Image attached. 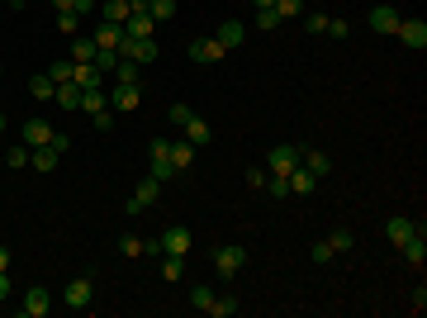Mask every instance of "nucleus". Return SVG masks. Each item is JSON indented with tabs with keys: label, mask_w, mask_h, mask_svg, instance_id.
<instances>
[{
	"label": "nucleus",
	"mask_w": 427,
	"mask_h": 318,
	"mask_svg": "<svg viewBox=\"0 0 427 318\" xmlns=\"http://www.w3.org/2000/svg\"><path fill=\"white\" fill-rule=\"evenodd\" d=\"M242 266H247V247H238V242L214 247V276H218V280H233Z\"/></svg>",
	"instance_id": "1"
},
{
	"label": "nucleus",
	"mask_w": 427,
	"mask_h": 318,
	"mask_svg": "<svg viewBox=\"0 0 427 318\" xmlns=\"http://www.w3.org/2000/svg\"><path fill=\"white\" fill-rule=\"evenodd\" d=\"M90 299H95V280L90 276H76V280H67V290H62V304L81 314V309H90Z\"/></svg>",
	"instance_id": "2"
},
{
	"label": "nucleus",
	"mask_w": 427,
	"mask_h": 318,
	"mask_svg": "<svg viewBox=\"0 0 427 318\" xmlns=\"http://www.w3.org/2000/svg\"><path fill=\"white\" fill-rule=\"evenodd\" d=\"M294 166H299V148L294 143H275L266 152V176H290Z\"/></svg>",
	"instance_id": "3"
},
{
	"label": "nucleus",
	"mask_w": 427,
	"mask_h": 318,
	"mask_svg": "<svg viewBox=\"0 0 427 318\" xmlns=\"http://www.w3.org/2000/svg\"><path fill=\"white\" fill-rule=\"evenodd\" d=\"M119 257H129V262H134V257H152V262H157V257H161V238H138V233H124V238H119Z\"/></svg>",
	"instance_id": "4"
},
{
	"label": "nucleus",
	"mask_w": 427,
	"mask_h": 318,
	"mask_svg": "<svg viewBox=\"0 0 427 318\" xmlns=\"http://www.w3.org/2000/svg\"><path fill=\"white\" fill-rule=\"evenodd\" d=\"M157 200H161V181H157V176H147V181H138V186H134V195H129V205H124V209L143 214L147 205H157Z\"/></svg>",
	"instance_id": "5"
},
{
	"label": "nucleus",
	"mask_w": 427,
	"mask_h": 318,
	"mask_svg": "<svg viewBox=\"0 0 427 318\" xmlns=\"http://www.w3.org/2000/svg\"><path fill=\"white\" fill-rule=\"evenodd\" d=\"M157 38H124V48H119V57H129V62H138V67H147V62H157Z\"/></svg>",
	"instance_id": "6"
},
{
	"label": "nucleus",
	"mask_w": 427,
	"mask_h": 318,
	"mask_svg": "<svg viewBox=\"0 0 427 318\" xmlns=\"http://www.w3.org/2000/svg\"><path fill=\"white\" fill-rule=\"evenodd\" d=\"M214 38H218V48H223V53H233V48L247 43V24H242V19H223V24L214 29Z\"/></svg>",
	"instance_id": "7"
},
{
	"label": "nucleus",
	"mask_w": 427,
	"mask_h": 318,
	"mask_svg": "<svg viewBox=\"0 0 427 318\" xmlns=\"http://www.w3.org/2000/svg\"><path fill=\"white\" fill-rule=\"evenodd\" d=\"M138 100H143V90H138V81H114V90H109V109H138Z\"/></svg>",
	"instance_id": "8"
},
{
	"label": "nucleus",
	"mask_w": 427,
	"mask_h": 318,
	"mask_svg": "<svg viewBox=\"0 0 427 318\" xmlns=\"http://www.w3.org/2000/svg\"><path fill=\"white\" fill-rule=\"evenodd\" d=\"M394 38H399L403 48H418V53H423V48H427V24H423V19H399Z\"/></svg>",
	"instance_id": "9"
},
{
	"label": "nucleus",
	"mask_w": 427,
	"mask_h": 318,
	"mask_svg": "<svg viewBox=\"0 0 427 318\" xmlns=\"http://www.w3.org/2000/svg\"><path fill=\"white\" fill-rule=\"evenodd\" d=\"M53 309V294L43 290V285H33V290H24V304H19V314L24 318H43Z\"/></svg>",
	"instance_id": "10"
},
{
	"label": "nucleus",
	"mask_w": 427,
	"mask_h": 318,
	"mask_svg": "<svg viewBox=\"0 0 427 318\" xmlns=\"http://www.w3.org/2000/svg\"><path fill=\"white\" fill-rule=\"evenodd\" d=\"M399 10H389V5H375L371 10V29L375 33H380V38H394V29H399Z\"/></svg>",
	"instance_id": "11"
},
{
	"label": "nucleus",
	"mask_w": 427,
	"mask_h": 318,
	"mask_svg": "<svg viewBox=\"0 0 427 318\" xmlns=\"http://www.w3.org/2000/svg\"><path fill=\"white\" fill-rule=\"evenodd\" d=\"M90 38H95V48H100V53H119L129 33H124V24H100L95 33H90Z\"/></svg>",
	"instance_id": "12"
},
{
	"label": "nucleus",
	"mask_w": 427,
	"mask_h": 318,
	"mask_svg": "<svg viewBox=\"0 0 427 318\" xmlns=\"http://www.w3.org/2000/svg\"><path fill=\"white\" fill-rule=\"evenodd\" d=\"M190 62H204V67L223 62V48H218V38H190Z\"/></svg>",
	"instance_id": "13"
},
{
	"label": "nucleus",
	"mask_w": 427,
	"mask_h": 318,
	"mask_svg": "<svg viewBox=\"0 0 427 318\" xmlns=\"http://www.w3.org/2000/svg\"><path fill=\"white\" fill-rule=\"evenodd\" d=\"M299 166H304V171H314V176H328V171H332V157H328V152H319V148H299Z\"/></svg>",
	"instance_id": "14"
},
{
	"label": "nucleus",
	"mask_w": 427,
	"mask_h": 318,
	"mask_svg": "<svg viewBox=\"0 0 427 318\" xmlns=\"http://www.w3.org/2000/svg\"><path fill=\"white\" fill-rule=\"evenodd\" d=\"M181 133H186V143H195V148H209L214 143V129L200 119V114H190L186 124H181Z\"/></svg>",
	"instance_id": "15"
},
{
	"label": "nucleus",
	"mask_w": 427,
	"mask_h": 318,
	"mask_svg": "<svg viewBox=\"0 0 427 318\" xmlns=\"http://www.w3.org/2000/svg\"><path fill=\"white\" fill-rule=\"evenodd\" d=\"M24 143H29V148H48V143H53V124H48L43 114L29 119V124H24Z\"/></svg>",
	"instance_id": "16"
},
{
	"label": "nucleus",
	"mask_w": 427,
	"mask_h": 318,
	"mask_svg": "<svg viewBox=\"0 0 427 318\" xmlns=\"http://www.w3.org/2000/svg\"><path fill=\"white\" fill-rule=\"evenodd\" d=\"M161 252L190 257V228H166V233H161Z\"/></svg>",
	"instance_id": "17"
},
{
	"label": "nucleus",
	"mask_w": 427,
	"mask_h": 318,
	"mask_svg": "<svg viewBox=\"0 0 427 318\" xmlns=\"http://www.w3.org/2000/svg\"><path fill=\"white\" fill-rule=\"evenodd\" d=\"M413 233H418V223H413V218H403V214H394V218L385 223V238L394 242V247H399V242H408Z\"/></svg>",
	"instance_id": "18"
},
{
	"label": "nucleus",
	"mask_w": 427,
	"mask_h": 318,
	"mask_svg": "<svg viewBox=\"0 0 427 318\" xmlns=\"http://www.w3.org/2000/svg\"><path fill=\"white\" fill-rule=\"evenodd\" d=\"M57 161H62V152H53V148H29V166H33V171H43V176L57 171Z\"/></svg>",
	"instance_id": "19"
},
{
	"label": "nucleus",
	"mask_w": 427,
	"mask_h": 318,
	"mask_svg": "<svg viewBox=\"0 0 427 318\" xmlns=\"http://www.w3.org/2000/svg\"><path fill=\"white\" fill-rule=\"evenodd\" d=\"M166 157H171V166H176V171L186 176V171H190V161H195V143H186V138H181V143H171V148H166Z\"/></svg>",
	"instance_id": "20"
},
{
	"label": "nucleus",
	"mask_w": 427,
	"mask_h": 318,
	"mask_svg": "<svg viewBox=\"0 0 427 318\" xmlns=\"http://www.w3.org/2000/svg\"><path fill=\"white\" fill-rule=\"evenodd\" d=\"M285 181H290V195H314V190H319V176H314V171H304V166H294Z\"/></svg>",
	"instance_id": "21"
},
{
	"label": "nucleus",
	"mask_w": 427,
	"mask_h": 318,
	"mask_svg": "<svg viewBox=\"0 0 427 318\" xmlns=\"http://www.w3.org/2000/svg\"><path fill=\"white\" fill-rule=\"evenodd\" d=\"M152 24H157V19L143 10V15H129V19H124V33H129V38H152Z\"/></svg>",
	"instance_id": "22"
},
{
	"label": "nucleus",
	"mask_w": 427,
	"mask_h": 318,
	"mask_svg": "<svg viewBox=\"0 0 427 318\" xmlns=\"http://www.w3.org/2000/svg\"><path fill=\"white\" fill-rule=\"evenodd\" d=\"M399 252H403V262L423 266V262H427V242H423V228H418V233H413L408 242H399Z\"/></svg>",
	"instance_id": "23"
},
{
	"label": "nucleus",
	"mask_w": 427,
	"mask_h": 318,
	"mask_svg": "<svg viewBox=\"0 0 427 318\" xmlns=\"http://www.w3.org/2000/svg\"><path fill=\"white\" fill-rule=\"evenodd\" d=\"M134 10H129V0H105L100 5V24H124Z\"/></svg>",
	"instance_id": "24"
},
{
	"label": "nucleus",
	"mask_w": 427,
	"mask_h": 318,
	"mask_svg": "<svg viewBox=\"0 0 427 318\" xmlns=\"http://www.w3.org/2000/svg\"><path fill=\"white\" fill-rule=\"evenodd\" d=\"M53 100L62 109H81V86H76V81H62V86L53 90Z\"/></svg>",
	"instance_id": "25"
},
{
	"label": "nucleus",
	"mask_w": 427,
	"mask_h": 318,
	"mask_svg": "<svg viewBox=\"0 0 427 318\" xmlns=\"http://www.w3.org/2000/svg\"><path fill=\"white\" fill-rule=\"evenodd\" d=\"M53 90H57V81L43 72V77H29V95L33 100H53Z\"/></svg>",
	"instance_id": "26"
},
{
	"label": "nucleus",
	"mask_w": 427,
	"mask_h": 318,
	"mask_svg": "<svg viewBox=\"0 0 427 318\" xmlns=\"http://www.w3.org/2000/svg\"><path fill=\"white\" fill-rule=\"evenodd\" d=\"M105 105H109V90H105V86L81 90V109H86V114H95V109H105Z\"/></svg>",
	"instance_id": "27"
},
{
	"label": "nucleus",
	"mask_w": 427,
	"mask_h": 318,
	"mask_svg": "<svg viewBox=\"0 0 427 318\" xmlns=\"http://www.w3.org/2000/svg\"><path fill=\"white\" fill-rule=\"evenodd\" d=\"M95 53H100V48H95V38H72V62H95Z\"/></svg>",
	"instance_id": "28"
},
{
	"label": "nucleus",
	"mask_w": 427,
	"mask_h": 318,
	"mask_svg": "<svg viewBox=\"0 0 427 318\" xmlns=\"http://www.w3.org/2000/svg\"><path fill=\"white\" fill-rule=\"evenodd\" d=\"M157 262H161V276H166V280H181V276H186V257H171V252H161Z\"/></svg>",
	"instance_id": "29"
},
{
	"label": "nucleus",
	"mask_w": 427,
	"mask_h": 318,
	"mask_svg": "<svg viewBox=\"0 0 427 318\" xmlns=\"http://www.w3.org/2000/svg\"><path fill=\"white\" fill-rule=\"evenodd\" d=\"M238 309H242V304L233 299V294H214V304H209V314H214V318H233Z\"/></svg>",
	"instance_id": "30"
},
{
	"label": "nucleus",
	"mask_w": 427,
	"mask_h": 318,
	"mask_svg": "<svg viewBox=\"0 0 427 318\" xmlns=\"http://www.w3.org/2000/svg\"><path fill=\"white\" fill-rule=\"evenodd\" d=\"M147 15H152L157 24H166V19H176V0H147Z\"/></svg>",
	"instance_id": "31"
},
{
	"label": "nucleus",
	"mask_w": 427,
	"mask_h": 318,
	"mask_svg": "<svg viewBox=\"0 0 427 318\" xmlns=\"http://www.w3.org/2000/svg\"><path fill=\"white\" fill-rule=\"evenodd\" d=\"M57 33H67V38H76V33H81V15H76V10H62V15H57Z\"/></svg>",
	"instance_id": "32"
},
{
	"label": "nucleus",
	"mask_w": 427,
	"mask_h": 318,
	"mask_svg": "<svg viewBox=\"0 0 427 318\" xmlns=\"http://www.w3.org/2000/svg\"><path fill=\"white\" fill-rule=\"evenodd\" d=\"M48 77H53L57 86H62V81H76V62H72V57H62V62H53V67H48Z\"/></svg>",
	"instance_id": "33"
},
{
	"label": "nucleus",
	"mask_w": 427,
	"mask_h": 318,
	"mask_svg": "<svg viewBox=\"0 0 427 318\" xmlns=\"http://www.w3.org/2000/svg\"><path fill=\"white\" fill-rule=\"evenodd\" d=\"M152 176H157V181H176L181 171L171 166V157H166V152H157V157H152Z\"/></svg>",
	"instance_id": "34"
},
{
	"label": "nucleus",
	"mask_w": 427,
	"mask_h": 318,
	"mask_svg": "<svg viewBox=\"0 0 427 318\" xmlns=\"http://www.w3.org/2000/svg\"><path fill=\"white\" fill-rule=\"evenodd\" d=\"M138 72H143V67H138V62H129V57H119V62H114V72H109V77H114V81H138Z\"/></svg>",
	"instance_id": "35"
},
{
	"label": "nucleus",
	"mask_w": 427,
	"mask_h": 318,
	"mask_svg": "<svg viewBox=\"0 0 427 318\" xmlns=\"http://www.w3.org/2000/svg\"><path fill=\"white\" fill-rule=\"evenodd\" d=\"M328 247H332V252H351V247H356V238H351L347 228H332V233H328Z\"/></svg>",
	"instance_id": "36"
},
{
	"label": "nucleus",
	"mask_w": 427,
	"mask_h": 318,
	"mask_svg": "<svg viewBox=\"0 0 427 318\" xmlns=\"http://www.w3.org/2000/svg\"><path fill=\"white\" fill-rule=\"evenodd\" d=\"M280 24H285V19H280V10H275V5L257 10V29H266V33H271V29H280Z\"/></svg>",
	"instance_id": "37"
},
{
	"label": "nucleus",
	"mask_w": 427,
	"mask_h": 318,
	"mask_svg": "<svg viewBox=\"0 0 427 318\" xmlns=\"http://www.w3.org/2000/svg\"><path fill=\"white\" fill-rule=\"evenodd\" d=\"M190 304H195L200 314H209V304H214V290H209V285H195V290H190Z\"/></svg>",
	"instance_id": "38"
},
{
	"label": "nucleus",
	"mask_w": 427,
	"mask_h": 318,
	"mask_svg": "<svg viewBox=\"0 0 427 318\" xmlns=\"http://www.w3.org/2000/svg\"><path fill=\"white\" fill-rule=\"evenodd\" d=\"M5 166H15V171H19V166H29V143H15V148L5 152Z\"/></svg>",
	"instance_id": "39"
},
{
	"label": "nucleus",
	"mask_w": 427,
	"mask_h": 318,
	"mask_svg": "<svg viewBox=\"0 0 427 318\" xmlns=\"http://www.w3.org/2000/svg\"><path fill=\"white\" fill-rule=\"evenodd\" d=\"M266 195H275V200H285V195H290V181H285V176H266Z\"/></svg>",
	"instance_id": "40"
},
{
	"label": "nucleus",
	"mask_w": 427,
	"mask_h": 318,
	"mask_svg": "<svg viewBox=\"0 0 427 318\" xmlns=\"http://www.w3.org/2000/svg\"><path fill=\"white\" fill-rule=\"evenodd\" d=\"M275 10H280V19H294V15H304V0H275Z\"/></svg>",
	"instance_id": "41"
},
{
	"label": "nucleus",
	"mask_w": 427,
	"mask_h": 318,
	"mask_svg": "<svg viewBox=\"0 0 427 318\" xmlns=\"http://www.w3.org/2000/svg\"><path fill=\"white\" fill-rule=\"evenodd\" d=\"M309 257H314L319 266H328L332 257H337V252H332V247H328V238H323V242H314V252H309Z\"/></svg>",
	"instance_id": "42"
},
{
	"label": "nucleus",
	"mask_w": 427,
	"mask_h": 318,
	"mask_svg": "<svg viewBox=\"0 0 427 318\" xmlns=\"http://www.w3.org/2000/svg\"><path fill=\"white\" fill-rule=\"evenodd\" d=\"M304 29H309V33H328V15H323V10H314V15L304 19Z\"/></svg>",
	"instance_id": "43"
},
{
	"label": "nucleus",
	"mask_w": 427,
	"mask_h": 318,
	"mask_svg": "<svg viewBox=\"0 0 427 318\" xmlns=\"http://www.w3.org/2000/svg\"><path fill=\"white\" fill-rule=\"evenodd\" d=\"M190 114H195V109H190V105H171V109H166V119H171V124H176V129H181V124H186Z\"/></svg>",
	"instance_id": "44"
},
{
	"label": "nucleus",
	"mask_w": 427,
	"mask_h": 318,
	"mask_svg": "<svg viewBox=\"0 0 427 318\" xmlns=\"http://www.w3.org/2000/svg\"><path fill=\"white\" fill-rule=\"evenodd\" d=\"M95 129H100V133H109V129H114V109H95Z\"/></svg>",
	"instance_id": "45"
},
{
	"label": "nucleus",
	"mask_w": 427,
	"mask_h": 318,
	"mask_svg": "<svg viewBox=\"0 0 427 318\" xmlns=\"http://www.w3.org/2000/svg\"><path fill=\"white\" fill-rule=\"evenodd\" d=\"M114 62H119V53H95V67H100L105 77H109V72H114Z\"/></svg>",
	"instance_id": "46"
},
{
	"label": "nucleus",
	"mask_w": 427,
	"mask_h": 318,
	"mask_svg": "<svg viewBox=\"0 0 427 318\" xmlns=\"http://www.w3.org/2000/svg\"><path fill=\"white\" fill-rule=\"evenodd\" d=\"M247 186H257V190L266 186V166H252V171H247Z\"/></svg>",
	"instance_id": "47"
},
{
	"label": "nucleus",
	"mask_w": 427,
	"mask_h": 318,
	"mask_svg": "<svg viewBox=\"0 0 427 318\" xmlns=\"http://www.w3.org/2000/svg\"><path fill=\"white\" fill-rule=\"evenodd\" d=\"M48 148H53V152H67V148H72V138H67V133H57V129H53V143H48Z\"/></svg>",
	"instance_id": "48"
},
{
	"label": "nucleus",
	"mask_w": 427,
	"mask_h": 318,
	"mask_svg": "<svg viewBox=\"0 0 427 318\" xmlns=\"http://www.w3.org/2000/svg\"><path fill=\"white\" fill-rule=\"evenodd\" d=\"M328 33H332V38H347V19H328Z\"/></svg>",
	"instance_id": "49"
},
{
	"label": "nucleus",
	"mask_w": 427,
	"mask_h": 318,
	"mask_svg": "<svg viewBox=\"0 0 427 318\" xmlns=\"http://www.w3.org/2000/svg\"><path fill=\"white\" fill-rule=\"evenodd\" d=\"M90 10H95V0H76V15H81V19H86Z\"/></svg>",
	"instance_id": "50"
},
{
	"label": "nucleus",
	"mask_w": 427,
	"mask_h": 318,
	"mask_svg": "<svg viewBox=\"0 0 427 318\" xmlns=\"http://www.w3.org/2000/svg\"><path fill=\"white\" fill-rule=\"evenodd\" d=\"M53 10L62 15V10H76V0H53Z\"/></svg>",
	"instance_id": "51"
},
{
	"label": "nucleus",
	"mask_w": 427,
	"mask_h": 318,
	"mask_svg": "<svg viewBox=\"0 0 427 318\" xmlns=\"http://www.w3.org/2000/svg\"><path fill=\"white\" fill-rule=\"evenodd\" d=\"M0 299H10V280H5V271H0Z\"/></svg>",
	"instance_id": "52"
},
{
	"label": "nucleus",
	"mask_w": 427,
	"mask_h": 318,
	"mask_svg": "<svg viewBox=\"0 0 427 318\" xmlns=\"http://www.w3.org/2000/svg\"><path fill=\"white\" fill-rule=\"evenodd\" d=\"M129 10H134V15H143V10H147V0H129Z\"/></svg>",
	"instance_id": "53"
},
{
	"label": "nucleus",
	"mask_w": 427,
	"mask_h": 318,
	"mask_svg": "<svg viewBox=\"0 0 427 318\" xmlns=\"http://www.w3.org/2000/svg\"><path fill=\"white\" fill-rule=\"evenodd\" d=\"M5 266H10V247H0V271H5Z\"/></svg>",
	"instance_id": "54"
},
{
	"label": "nucleus",
	"mask_w": 427,
	"mask_h": 318,
	"mask_svg": "<svg viewBox=\"0 0 427 318\" xmlns=\"http://www.w3.org/2000/svg\"><path fill=\"white\" fill-rule=\"evenodd\" d=\"M5 5H10V10H24V0H5Z\"/></svg>",
	"instance_id": "55"
},
{
	"label": "nucleus",
	"mask_w": 427,
	"mask_h": 318,
	"mask_svg": "<svg viewBox=\"0 0 427 318\" xmlns=\"http://www.w3.org/2000/svg\"><path fill=\"white\" fill-rule=\"evenodd\" d=\"M252 5H257V10H266V5H275V0H252Z\"/></svg>",
	"instance_id": "56"
},
{
	"label": "nucleus",
	"mask_w": 427,
	"mask_h": 318,
	"mask_svg": "<svg viewBox=\"0 0 427 318\" xmlns=\"http://www.w3.org/2000/svg\"><path fill=\"white\" fill-rule=\"evenodd\" d=\"M0 133H5V114H0Z\"/></svg>",
	"instance_id": "57"
}]
</instances>
